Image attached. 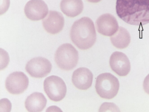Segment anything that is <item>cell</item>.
I'll return each instance as SVG.
<instances>
[{
	"label": "cell",
	"instance_id": "1",
	"mask_svg": "<svg viewBox=\"0 0 149 112\" xmlns=\"http://www.w3.org/2000/svg\"><path fill=\"white\" fill-rule=\"evenodd\" d=\"M116 8L118 17L128 24L149 23V0H116Z\"/></svg>",
	"mask_w": 149,
	"mask_h": 112
},
{
	"label": "cell",
	"instance_id": "2",
	"mask_svg": "<svg viewBox=\"0 0 149 112\" xmlns=\"http://www.w3.org/2000/svg\"><path fill=\"white\" fill-rule=\"evenodd\" d=\"M71 39L79 49L86 50L91 47L96 41V31L93 21L84 17L75 21L70 32Z\"/></svg>",
	"mask_w": 149,
	"mask_h": 112
},
{
	"label": "cell",
	"instance_id": "3",
	"mask_svg": "<svg viewBox=\"0 0 149 112\" xmlns=\"http://www.w3.org/2000/svg\"><path fill=\"white\" fill-rule=\"evenodd\" d=\"M58 66L61 70H70L77 65L79 60L77 51L71 44L65 43L60 46L54 55Z\"/></svg>",
	"mask_w": 149,
	"mask_h": 112
},
{
	"label": "cell",
	"instance_id": "4",
	"mask_svg": "<svg viewBox=\"0 0 149 112\" xmlns=\"http://www.w3.org/2000/svg\"><path fill=\"white\" fill-rule=\"evenodd\" d=\"M118 79L109 73H104L97 77L95 88L98 94L101 97L110 99L117 94L119 88Z\"/></svg>",
	"mask_w": 149,
	"mask_h": 112
},
{
	"label": "cell",
	"instance_id": "5",
	"mask_svg": "<svg viewBox=\"0 0 149 112\" xmlns=\"http://www.w3.org/2000/svg\"><path fill=\"white\" fill-rule=\"evenodd\" d=\"M44 90L51 100L58 102L65 97L67 88L65 83L59 77L52 75L46 78L43 83Z\"/></svg>",
	"mask_w": 149,
	"mask_h": 112
},
{
	"label": "cell",
	"instance_id": "6",
	"mask_svg": "<svg viewBox=\"0 0 149 112\" xmlns=\"http://www.w3.org/2000/svg\"><path fill=\"white\" fill-rule=\"evenodd\" d=\"M52 69V65L47 59L42 57L33 58L27 62L25 67L26 72L32 77H44L49 74Z\"/></svg>",
	"mask_w": 149,
	"mask_h": 112
},
{
	"label": "cell",
	"instance_id": "7",
	"mask_svg": "<svg viewBox=\"0 0 149 112\" xmlns=\"http://www.w3.org/2000/svg\"><path fill=\"white\" fill-rule=\"evenodd\" d=\"M29 83L28 77L22 72L16 71L10 74L5 81L7 90L12 94H19L27 88Z\"/></svg>",
	"mask_w": 149,
	"mask_h": 112
},
{
	"label": "cell",
	"instance_id": "8",
	"mask_svg": "<svg viewBox=\"0 0 149 112\" xmlns=\"http://www.w3.org/2000/svg\"><path fill=\"white\" fill-rule=\"evenodd\" d=\"M47 5L42 0H30L26 4L24 12L26 17L33 21L40 20L47 15Z\"/></svg>",
	"mask_w": 149,
	"mask_h": 112
},
{
	"label": "cell",
	"instance_id": "9",
	"mask_svg": "<svg viewBox=\"0 0 149 112\" xmlns=\"http://www.w3.org/2000/svg\"><path fill=\"white\" fill-rule=\"evenodd\" d=\"M109 64L112 70L120 76H125L130 72L131 65L130 61L124 53L115 51L111 55Z\"/></svg>",
	"mask_w": 149,
	"mask_h": 112
},
{
	"label": "cell",
	"instance_id": "10",
	"mask_svg": "<svg viewBox=\"0 0 149 112\" xmlns=\"http://www.w3.org/2000/svg\"><path fill=\"white\" fill-rule=\"evenodd\" d=\"M42 26L45 30L52 34H57L63 29L64 24V19L60 13L50 10L42 20Z\"/></svg>",
	"mask_w": 149,
	"mask_h": 112
},
{
	"label": "cell",
	"instance_id": "11",
	"mask_svg": "<svg viewBox=\"0 0 149 112\" xmlns=\"http://www.w3.org/2000/svg\"><path fill=\"white\" fill-rule=\"evenodd\" d=\"M96 26L98 32L106 36L113 35L119 28L116 19L109 13L100 16L96 21Z\"/></svg>",
	"mask_w": 149,
	"mask_h": 112
},
{
	"label": "cell",
	"instance_id": "12",
	"mask_svg": "<svg viewBox=\"0 0 149 112\" xmlns=\"http://www.w3.org/2000/svg\"><path fill=\"white\" fill-rule=\"evenodd\" d=\"M93 74L88 68L84 67L79 68L73 72L72 76V82L78 89L86 90L91 86Z\"/></svg>",
	"mask_w": 149,
	"mask_h": 112
},
{
	"label": "cell",
	"instance_id": "13",
	"mask_svg": "<svg viewBox=\"0 0 149 112\" xmlns=\"http://www.w3.org/2000/svg\"><path fill=\"white\" fill-rule=\"evenodd\" d=\"M47 99L42 93L36 92L29 95L26 99L25 106L29 112H40L45 107Z\"/></svg>",
	"mask_w": 149,
	"mask_h": 112
},
{
	"label": "cell",
	"instance_id": "14",
	"mask_svg": "<svg viewBox=\"0 0 149 112\" xmlns=\"http://www.w3.org/2000/svg\"><path fill=\"white\" fill-rule=\"evenodd\" d=\"M60 7L64 14L68 17H73L82 12L84 5L81 0H62Z\"/></svg>",
	"mask_w": 149,
	"mask_h": 112
},
{
	"label": "cell",
	"instance_id": "15",
	"mask_svg": "<svg viewBox=\"0 0 149 112\" xmlns=\"http://www.w3.org/2000/svg\"><path fill=\"white\" fill-rule=\"evenodd\" d=\"M130 36L127 31L120 27L117 31L110 37L111 43L116 47L123 49L127 47L130 41Z\"/></svg>",
	"mask_w": 149,
	"mask_h": 112
},
{
	"label": "cell",
	"instance_id": "16",
	"mask_svg": "<svg viewBox=\"0 0 149 112\" xmlns=\"http://www.w3.org/2000/svg\"><path fill=\"white\" fill-rule=\"evenodd\" d=\"M143 86L145 91L149 95V74L145 78L143 82Z\"/></svg>",
	"mask_w": 149,
	"mask_h": 112
},
{
	"label": "cell",
	"instance_id": "17",
	"mask_svg": "<svg viewBox=\"0 0 149 112\" xmlns=\"http://www.w3.org/2000/svg\"><path fill=\"white\" fill-rule=\"evenodd\" d=\"M88 1L93 3H96L100 2L101 0H87Z\"/></svg>",
	"mask_w": 149,
	"mask_h": 112
}]
</instances>
